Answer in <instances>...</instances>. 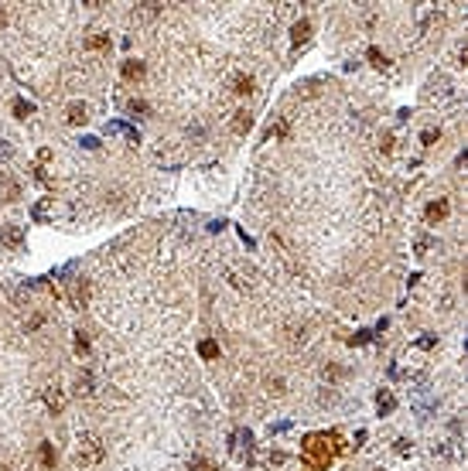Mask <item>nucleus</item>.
Instances as JSON below:
<instances>
[{
    "label": "nucleus",
    "mask_w": 468,
    "mask_h": 471,
    "mask_svg": "<svg viewBox=\"0 0 468 471\" xmlns=\"http://www.w3.org/2000/svg\"><path fill=\"white\" fill-rule=\"evenodd\" d=\"M41 396H45V406L51 410V413H62V410H65V392H62L58 382H48L45 389H41Z\"/></svg>",
    "instance_id": "7ed1b4c3"
},
{
    "label": "nucleus",
    "mask_w": 468,
    "mask_h": 471,
    "mask_svg": "<svg viewBox=\"0 0 468 471\" xmlns=\"http://www.w3.org/2000/svg\"><path fill=\"white\" fill-rule=\"evenodd\" d=\"M376 471H383V468H376Z\"/></svg>",
    "instance_id": "f704fd0d"
},
{
    "label": "nucleus",
    "mask_w": 468,
    "mask_h": 471,
    "mask_svg": "<svg viewBox=\"0 0 468 471\" xmlns=\"http://www.w3.org/2000/svg\"><path fill=\"white\" fill-rule=\"evenodd\" d=\"M0 198H4V202H17V198H21V185H17V181H4V185H0Z\"/></svg>",
    "instance_id": "9d476101"
},
{
    "label": "nucleus",
    "mask_w": 468,
    "mask_h": 471,
    "mask_svg": "<svg viewBox=\"0 0 468 471\" xmlns=\"http://www.w3.org/2000/svg\"><path fill=\"white\" fill-rule=\"evenodd\" d=\"M253 126V113L250 110H236L232 113V134H246Z\"/></svg>",
    "instance_id": "423d86ee"
},
{
    "label": "nucleus",
    "mask_w": 468,
    "mask_h": 471,
    "mask_svg": "<svg viewBox=\"0 0 468 471\" xmlns=\"http://www.w3.org/2000/svg\"><path fill=\"white\" fill-rule=\"evenodd\" d=\"M376 410H379V416H383V413H393V410H397V400H393L389 392H379V400H376Z\"/></svg>",
    "instance_id": "4468645a"
},
{
    "label": "nucleus",
    "mask_w": 468,
    "mask_h": 471,
    "mask_svg": "<svg viewBox=\"0 0 468 471\" xmlns=\"http://www.w3.org/2000/svg\"><path fill=\"white\" fill-rule=\"evenodd\" d=\"M0 243H4V246H11V249H21V243H24V229H21V225H7V229L0 232Z\"/></svg>",
    "instance_id": "20e7f679"
},
{
    "label": "nucleus",
    "mask_w": 468,
    "mask_h": 471,
    "mask_svg": "<svg viewBox=\"0 0 468 471\" xmlns=\"http://www.w3.org/2000/svg\"><path fill=\"white\" fill-rule=\"evenodd\" d=\"M397 454H410V440H397Z\"/></svg>",
    "instance_id": "2f4dec72"
},
{
    "label": "nucleus",
    "mask_w": 468,
    "mask_h": 471,
    "mask_svg": "<svg viewBox=\"0 0 468 471\" xmlns=\"http://www.w3.org/2000/svg\"><path fill=\"white\" fill-rule=\"evenodd\" d=\"M325 376H331V379H342L345 369H339V365H325Z\"/></svg>",
    "instance_id": "a878e982"
},
{
    "label": "nucleus",
    "mask_w": 468,
    "mask_h": 471,
    "mask_svg": "<svg viewBox=\"0 0 468 471\" xmlns=\"http://www.w3.org/2000/svg\"><path fill=\"white\" fill-rule=\"evenodd\" d=\"M65 120H69V123H86V120H89V116H86V106H82V102H72L69 110H65Z\"/></svg>",
    "instance_id": "f8f14e48"
},
{
    "label": "nucleus",
    "mask_w": 468,
    "mask_h": 471,
    "mask_svg": "<svg viewBox=\"0 0 468 471\" xmlns=\"http://www.w3.org/2000/svg\"><path fill=\"white\" fill-rule=\"evenodd\" d=\"M424 215H427V222H441V219L448 215V198H437V202H431Z\"/></svg>",
    "instance_id": "0eeeda50"
},
{
    "label": "nucleus",
    "mask_w": 468,
    "mask_h": 471,
    "mask_svg": "<svg viewBox=\"0 0 468 471\" xmlns=\"http://www.w3.org/2000/svg\"><path fill=\"white\" fill-rule=\"evenodd\" d=\"M226 277L232 280V287H236V291H246V280H243V277L236 273V270H226Z\"/></svg>",
    "instance_id": "4be33fe9"
},
{
    "label": "nucleus",
    "mask_w": 468,
    "mask_h": 471,
    "mask_svg": "<svg viewBox=\"0 0 468 471\" xmlns=\"http://www.w3.org/2000/svg\"><path fill=\"white\" fill-rule=\"evenodd\" d=\"M86 48H89V51H103V48H110V34H89V38H86Z\"/></svg>",
    "instance_id": "ddd939ff"
},
{
    "label": "nucleus",
    "mask_w": 468,
    "mask_h": 471,
    "mask_svg": "<svg viewBox=\"0 0 468 471\" xmlns=\"http://www.w3.org/2000/svg\"><path fill=\"white\" fill-rule=\"evenodd\" d=\"M161 7H164V4H137V14L140 17H158Z\"/></svg>",
    "instance_id": "dca6fc26"
},
{
    "label": "nucleus",
    "mask_w": 468,
    "mask_h": 471,
    "mask_svg": "<svg viewBox=\"0 0 468 471\" xmlns=\"http://www.w3.org/2000/svg\"><path fill=\"white\" fill-rule=\"evenodd\" d=\"M369 62H373L376 68H383V65H386V55H383L379 48H369Z\"/></svg>",
    "instance_id": "412c9836"
},
{
    "label": "nucleus",
    "mask_w": 468,
    "mask_h": 471,
    "mask_svg": "<svg viewBox=\"0 0 468 471\" xmlns=\"http://www.w3.org/2000/svg\"><path fill=\"white\" fill-rule=\"evenodd\" d=\"M427 249H431V239H421V243H417V253H421V256H424Z\"/></svg>",
    "instance_id": "473e14b6"
},
{
    "label": "nucleus",
    "mask_w": 468,
    "mask_h": 471,
    "mask_svg": "<svg viewBox=\"0 0 468 471\" xmlns=\"http://www.w3.org/2000/svg\"><path fill=\"white\" fill-rule=\"evenodd\" d=\"M75 392H79V396H92V392H96V379H92L89 372H79V379H75Z\"/></svg>",
    "instance_id": "1a4fd4ad"
},
{
    "label": "nucleus",
    "mask_w": 468,
    "mask_h": 471,
    "mask_svg": "<svg viewBox=\"0 0 468 471\" xmlns=\"http://www.w3.org/2000/svg\"><path fill=\"white\" fill-rule=\"evenodd\" d=\"M434 345H437V338H431V335H427V338H421V342H417V348H434Z\"/></svg>",
    "instance_id": "7c9ffc66"
},
{
    "label": "nucleus",
    "mask_w": 468,
    "mask_h": 471,
    "mask_svg": "<svg viewBox=\"0 0 468 471\" xmlns=\"http://www.w3.org/2000/svg\"><path fill=\"white\" fill-rule=\"evenodd\" d=\"M0 21H4V14H0Z\"/></svg>",
    "instance_id": "72a5a7b5"
},
{
    "label": "nucleus",
    "mask_w": 468,
    "mask_h": 471,
    "mask_svg": "<svg viewBox=\"0 0 468 471\" xmlns=\"http://www.w3.org/2000/svg\"><path fill=\"white\" fill-rule=\"evenodd\" d=\"M232 92H236V96H250L253 92V75H246V72L232 75Z\"/></svg>",
    "instance_id": "6e6552de"
},
{
    "label": "nucleus",
    "mask_w": 468,
    "mask_h": 471,
    "mask_svg": "<svg viewBox=\"0 0 468 471\" xmlns=\"http://www.w3.org/2000/svg\"><path fill=\"white\" fill-rule=\"evenodd\" d=\"M35 219H38V222H45V219H48V205H35Z\"/></svg>",
    "instance_id": "cd10ccee"
},
{
    "label": "nucleus",
    "mask_w": 468,
    "mask_h": 471,
    "mask_svg": "<svg viewBox=\"0 0 468 471\" xmlns=\"http://www.w3.org/2000/svg\"><path fill=\"white\" fill-rule=\"evenodd\" d=\"M188 468H192V471H216L205 458H192V461H188Z\"/></svg>",
    "instance_id": "aec40b11"
},
{
    "label": "nucleus",
    "mask_w": 468,
    "mask_h": 471,
    "mask_svg": "<svg viewBox=\"0 0 468 471\" xmlns=\"http://www.w3.org/2000/svg\"><path fill=\"white\" fill-rule=\"evenodd\" d=\"M369 342V331H355L352 335V345H366Z\"/></svg>",
    "instance_id": "c85d7f7f"
},
{
    "label": "nucleus",
    "mask_w": 468,
    "mask_h": 471,
    "mask_svg": "<svg viewBox=\"0 0 468 471\" xmlns=\"http://www.w3.org/2000/svg\"><path fill=\"white\" fill-rule=\"evenodd\" d=\"M421 140H424V144H434V140H437V130H424Z\"/></svg>",
    "instance_id": "c756f323"
},
{
    "label": "nucleus",
    "mask_w": 468,
    "mask_h": 471,
    "mask_svg": "<svg viewBox=\"0 0 468 471\" xmlns=\"http://www.w3.org/2000/svg\"><path fill=\"white\" fill-rule=\"evenodd\" d=\"M14 113H17V116H28V113H31V106H28L24 99H17V102H14Z\"/></svg>",
    "instance_id": "bb28decb"
},
{
    "label": "nucleus",
    "mask_w": 468,
    "mask_h": 471,
    "mask_svg": "<svg viewBox=\"0 0 468 471\" xmlns=\"http://www.w3.org/2000/svg\"><path fill=\"white\" fill-rule=\"evenodd\" d=\"M106 458V444L99 434H82L79 437V448H75V464H79V471H92V468H99Z\"/></svg>",
    "instance_id": "f03ea898"
},
{
    "label": "nucleus",
    "mask_w": 468,
    "mask_h": 471,
    "mask_svg": "<svg viewBox=\"0 0 468 471\" xmlns=\"http://www.w3.org/2000/svg\"><path fill=\"white\" fill-rule=\"evenodd\" d=\"M335 451H342L335 434H308L304 437V461L311 468H328Z\"/></svg>",
    "instance_id": "f257e3e1"
},
{
    "label": "nucleus",
    "mask_w": 468,
    "mask_h": 471,
    "mask_svg": "<svg viewBox=\"0 0 468 471\" xmlns=\"http://www.w3.org/2000/svg\"><path fill=\"white\" fill-rule=\"evenodd\" d=\"M120 72H123L126 82H137V78H144V62H137V58H126L123 65H120Z\"/></svg>",
    "instance_id": "39448f33"
},
{
    "label": "nucleus",
    "mask_w": 468,
    "mask_h": 471,
    "mask_svg": "<svg viewBox=\"0 0 468 471\" xmlns=\"http://www.w3.org/2000/svg\"><path fill=\"white\" fill-rule=\"evenodd\" d=\"M75 352H82V355L89 352V338L82 335V331H79V335H75Z\"/></svg>",
    "instance_id": "b1692460"
},
{
    "label": "nucleus",
    "mask_w": 468,
    "mask_h": 471,
    "mask_svg": "<svg viewBox=\"0 0 468 471\" xmlns=\"http://www.w3.org/2000/svg\"><path fill=\"white\" fill-rule=\"evenodd\" d=\"M126 110H130V113H140V116H147L150 106H147L144 99H130V102H126Z\"/></svg>",
    "instance_id": "6ab92c4d"
},
{
    "label": "nucleus",
    "mask_w": 468,
    "mask_h": 471,
    "mask_svg": "<svg viewBox=\"0 0 468 471\" xmlns=\"http://www.w3.org/2000/svg\"><path fill=\"white\" fill-rule=\"evenodd\" d=\"M308 34H311V21H297L294 24V41H297V45L308 41Z\"/></svg>",
    "instance_id": "2eb2a0df"
},
{
    "label": "nucleus",
    "mask_w": 468,
    "mask_h": 471,
    "mask_svg": "<svg viewBox=\"0 0 468 471\" xmlns=\"http://www.w3.org/2000/svg\"><path fill=\"white\" fill-rule=\"evenodd\" d=\"M11 157H14V147L7 144V140H0V164H7Z\"/></svg>",
    "instance_id": "5701e85b"
},
{
    "label": "nucleus",
    "mask_w": 468,
    "mask_h": 471,
    "mask_svg": "<svg viewBox=\"0 0 468 471\" xmlns=\"http://www.w3.org/2000/svg\"><path fill=\"white\" fill-rule=\"evenodd\" d=\"M287 342H291V345H304V342H308V328H304V325H291V328H287Z\"/></svg>",
    "instance_id": "9b49d317"
},
{
    "label": "nucleus",
    "mask_w": 468,
    "mask_h": 471,
    "mask_svg": "<svg viewBox=\"0 0 468 471\" xmlns=\"http://www.w3.org/2000/svg\"><path fill=\"white\" fill-rule=\"evenodd\" d=\"M41 464L45 468H55V451H51V444H41Z\"/></svg>",
    "instance_id": "a211bd4d"
},
{
    "label": "nucleus",
    "mask_w": 468,
    "mask_h": 471,
    "mask_svg": "<svg viewBox=\"0 0 468 471\" xmlns=\"http://www.w3.org/2000/svg\"><path fill=\"white\" fill-rule=\"evenodd\" d=\"M198 355H202V359H216L219 345H216V342H202V345H198Z\"/></svg>",
    "instance_id": "f3484780"
},
{
    "label": "nucleus",
    "mask_w": 468,
    "mask_h": 471,
    "mask_svg": "<svg viewBox=\"0 0 468 471\" xmlns=\"http://www.w3.org/2000/svg\"><path fill=\"white\" fill-rule=\"evenodd\" d=\"M270 392H274V396H284V379H270Z\"/></svg>",
    "instance_id": "393cba45"
}]
</instances>
